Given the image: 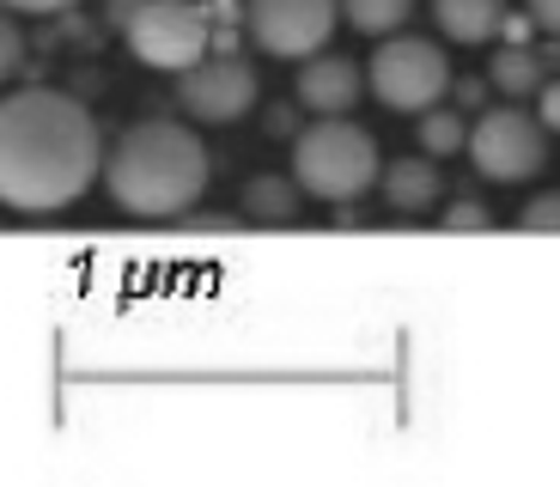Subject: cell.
Masks as SVG:
<instances>
[{"label": "cell", "mask_w": 560, "mask_h": 487, "mask_svg": "<svg viewBox=\"0 0 560 487\" xmlns=\"http://www.w3.org/2000/svg\"><path fill=\"white\" fill-rule=\"evenodd\" d=\"M365 73L353 68L348 56H311V61H299V104H305L311 116H348L353 104H360V92H365Z\"/></svg>", "instance_id": "obj_9"}, {"label": "cell", "mask_w": 560, "mask_h": 487, "mask_svg": "<svg viewBox=\"0 0 560 487\" xmlns=\"http://www.w3.org/2000/svg\"><path fill=\"white\" fill-rule=\"evenodd\" d=\"M445 225L451 232H481V225H493V213L476 208V201H457V208H445Z\"/></svg>", "instance_id": "obj_17"}, {"label": "cell", "mask_w": 560, "mask_h": 487, "mask_svg": "<svg viewBox=\"0 0 560 487\" xmlns=\"http://www.w3.org/2000/svg\"><path fill=\"white\" fill-rule=\"evenodd\" d=\"M433 19L451 43H493V31L505 25V0H433Z\"/></svg>", "instance_id": "obj_12"}, {"label": "cell", "mask_w": 560, "mask_h": 487, "mask_svg": "<svg viewBox=\"0 0 560 487\" xmlns=\"http://www.w3.org/2000/svg\"><path fill=\"white\" fill-rule=\"evenodd\" d=\"M439 195H445V177H439V159L433 153H415V159L384 165V201H390V213H402V220L433 213Z\"/></svg>", "instance_id": "obj_10"}, {"label": "cell", "mask_w": 560, "mask_h": 487, "mask_svg": "<svg viewBox=\"0 0 560 487\" xmlns=\"http://www.w3.org/2000/svg\"><path fill=\"white\" fill-rule=\"evenodd\" d=\"M518 225H524V232H560V189H548V195H536V201H524Z\"/></svg>", "instance_id": "obj_16"}, {"label": "cell", "mask_w": 560, "mask_h": 487, "mask_svg": "<svg viewBox=\"0 0 560 487\" xmlns=\"http://www.w3.org/2000/svg\"><path fill=\"white\" fill-rule=\"evenodd\" d=\"M488 80H493V92H505V97H536L542 92V56L536 49H524V43H512V49H493L488 56Z\"/></svg>", "instance_id": "obj_13"}, {"label": "cell", "mask_w": 560, "mask_h": 487, "mask_svg": "<svg viewBox=\"0 0 560 487\" xmlns=\"http://www.w3.org/2000/svg\"><path fill=\"white\" fill-rule=\"evenodd\" d=\"M415 13V0H341V19H348L360 37H396Z\"/></svg>", "instance_id": "obj_14"}, {"label": "cell", "mask_w": 560, "mask_h": 487, "mask_svg": "<svg viewBox=\"0 0 560 487\" xmlns=\"http://www.w3.org/2000/svg\"><path fill=\"white\" fill-rule=\"evenodd\" d=\"M13 13H31V19H43V13H68V7H80V0H7Z\"/></svg>", "instance_id": "obj_21"}, {"label": "cell", "mask_w": 560, "mask_h": 487, "mask_svg": "<svg viewBox=\"0 0 560 487\" xmlns=\"http://www.w3.org/2000/svg\"><path fill=\"white\" fill-rule=\"evenodd\" d=\"M128 56L153 73H183L208 61L213 49V13L201 0H135V13L122 25Z\"/></svg>", "instance_id": "obj_4"}, {"label": "cell", "mask_w": 560, "mask_h": 487, "mask_svg": "<svg viewBox=\"0 0 560 487\" xmlns=\"http://www.w3.org/2000/svg\"><path fill=\"white\" fill-rule=\"evenodd\" d=\"M256 49L275 61H311L329 49L341 25V0H250L244 7Z\"/></svg>", "instance_id": "obj_7"}, {"label": "cell", "mask_w": 560, "mask_h": 487, "mask_svg": "<svg viewBox=\"0 0 560 487\" xmlns=\"http://www.w3.org/2000/svg\"><path fill=\"white\" fill-rule=\"evenodd\" d=\"M98 116L73 92L25 85L0 104V195L13 213H61L104 177Z\"/></svg>", "instance_id": "obj_1"}, {"label": "cell", "mask_w": 560, "mask_h": 487, "mask_svg": "<svg viewBox=\"0 0 560 487\" xmlns=\"http://www.w3.org/2000/svg\"><path fill=\"white\" fill-rule=\"evenodd\" d=\"M365 80H372V97H378L384 111L427 116L439 97L451 92V56L433 37H402V31H396V37H384L378 49H372Z\"/></svg>", "instance_id": "obj_5"}, {"label": "cell", "mask_w": 560, "mask_h": 487, "mask_svg": "<svg viewBox=\"0 0 560 487\" xmlns=\"http://www.w3.org/2000/svg\"><path fill=\"white\" fill-rule=\"evenodd\" d=\"M256 97H262V80L244 56H208L177 73V104L189 123H208V128L244 123L256 111Z\"/></svg>", "instance_id": "obj_8"}, {"label": "cell", "mask_w": 560, "mask_h": 487, "mask_svg": "<svg viewBox=\"0 0 560 487\" xmlns=\"http://www.w3.org/2000/svg\"><path fill=\"white\" fill-rule=\"evenodd\" d=\"M305 183L299 177H275V171H262V177H250L238 189V213L256 225H299V213H305Z\"/></svg>", "instance_id": "obj_11"}, {"label": "cell", "mask_w": 560, "mask_h": 487, "mask_svg": "<svg viewBox=\"0 0 560 487\" xmlns=\"http://www.w3.org/2000/svg\"><path fill=\"white\" fill-rule=\"evenodd\" d=\"M548 135L555 128L542 116L518 111V104H500L469 128V165L488 183H530L548 165Z\"/></svg>", "instance_id": "obj_6"}, {"label": "cell", "mask_w": 560, "mask_h": 487, "mask_svg": "<svg viewBox=\"0 0 560 487\" xmlns=\"http://www.w3.org/2000/svg\"><path fill=\"white\" fill-rule=\"evenodd\" d=\"M19 61H25V37H19V25H0V68L13 73Z\"/></svg>", "instance_id": "obj_19"}, {"label": "cell", "mask_w": 560, "mask_h": 487, "mask_svg": "<svg viewBox=\"0 0 560 487\" xmlns=\"http://www.w3.org/2000/svg\"><path fill=\"white\" fill-rule=\"evenodd\" d=\"M213 159L189 123H135L110 147L104 189L135 220H183L208 195Z\"/></svg>", "instance_id": "obj_2"}, {"label": "cell", "mask_w": 560, "mask_h": 487, "mask_svg": "<svg viewBox=\"0 0 560 487\" xmlns=\"http://www.w3.org/2000/svg\"><path fill=\"white\" fill-rule=\"evenodd\" d=\"M293 177L305 183V195L317 201H353L372 183H384L378 140L365 135L348 116H317L305 135L293 140Z\"/></svg>", "instance_id": "obj_3"}, {"label": "cell", "mask_w": 560, "mask_h": 487, "mask_svg": "<svg viewBox=\"0 0 560 487\" xmlns=\"http://www.w3.org/2000/svg\"><path fill=\"white\" fill-rule=\"evenodd\" d=\"M524 13H530V25H542L548 37H560V0H524Z\"/></svg>", "instance_id": "obj_18"}, {"label": "cell", "mask_w": 560, "mask_h": 487, "mask_svg": "<svg viewBox=\"0 0 560 487\" xmlns=\"http://www.w3.org/2000/svg\"><path fill=\"white\" fill-rule=\"evenodd\" d=\"M536 116H542V123L560 135V80H548L542 92H536Z\"/></svg>", "instance_id": "obj_20"}, {"label": "cell", "mask_w": 560, "mask_h": 487, "mask_svg": "<svg viewBox=\"0 0 560 487\" xmlns=\"http://www.w3.org/2000/svg\"><path fill=\"white\" fill-rule=\"evenodd\" d=\"M420 153H433V159L469 153V128H463V116L445 111V104H433V111L420 116Z\"/></svg>", "instance_id": "obj_15"}]
</instances>
